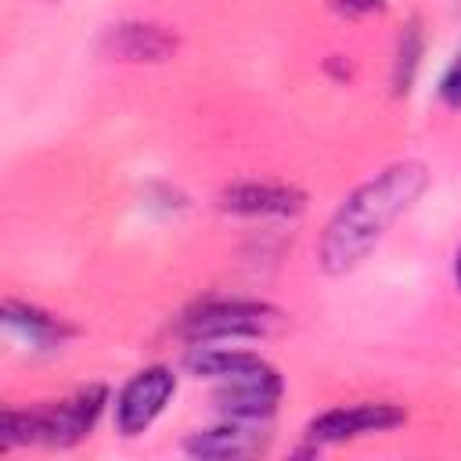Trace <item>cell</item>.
<instances>
[{
  "mask_svg": "<svg viewBox=\"0 0 461 461\" xmlns=\"http://www.w3.org/2000/svg\"><path fill=\"white\" fill-rule=\"evenodd\" d=\"M176 32L155 22H119L101 40V50L119 61H166L176 54Z\"/></svg>",
  "mask_w": 461,
  "mask_h": 461,
  "instance_id": "obj_9",
  "label": "cell"
},
{
  "mask_svg": "<svg viewBox=\"0 0 461 461\" xmlns=\"http://www.w3.org/2000/svg\"><path fill=\"white\" fill-rule=\"evenodd\" d=\"M270 432L263 421H245V418H227L212 429H198L184 439V454L191 457H212V461H234V457H256L267 454Z\"/></svg>",
  "mask_w": 461,
  "mask_h": 461,
  "instance_id": "obj_7",
  "label": "cell"
},
{
  "mask_svg": "<svg viewBox=\"0 0 461 461\" xmlns=\"http://www.w3.org/2000/svg\"><path fill=\"white\" fill-rule=\"evenodd\" d=\"M403 421H407V411L400 403H389V400L349 403V407H331V411L317 414L306 425V439L313 450H321V447H335V443H349L360 436H378V432L400 429Z\"/></svg>",
  "mask_w": 461,
  "mask_h": 461,
  "instance_id": "obj_5",
  "label": "cell"
},
{
  "mask_svg": "<svg viewBox=\"0 0 461 461\" xmlns=\"http://www.w3.org/2000/svg\"><path fill=\"white\" fill-rule=\"evenodd\" d=\"M220 209L230 216H249V220H288L306 209V194L288 184L241 180L220 191Z\"/></svg>",
  "mask_w": 461,
  "mask_h": 461,
  "instance_id": "obj_8",
  "label": "cell"
},
{
  "mask_svg": "<svg viewBox=\"0 0 461 461\" xmlns=\"http://www.w3.org/2000/svg\"><path fill=\"white\" fill-rule=\"evenodd\" d=\"M439 97H443L447 104L461 108V54H457L454 65L447 68V76H443V83H439Z\"/></svg>",
  "mask_w": 461,
  "mask_h": 461,
  "instance_id": "obj_13",
  "label": "cell"
},
{
  "mask_svg": "<svg viewBox=\"0 0 461 461\" xmlns=\"http://www.w3.org/2000/svg\"><path fill=\"white\" fill-rule=\"evenodd\" d=\"M0 317L14 335H22L29 342V349H61L72 339V324H65L61 317H54V313H47L32 303L4 299Z\"/></svg>",
  "mask_w": 461,
  "mask_h": 461,
  "instance_id": "obj_10",
  "label": "cell"
},
{
  "mask_svg": "<svg viewBox=\"0 0 461 461\" xmlns=\"http://www.w3.org/2000/svg\"><path fill=\"white\" fill-rule=\"evenodd\" d=\"M454 281H457V292H461V249H457V256H454Z\"/></svg>",
  "mask_w": 461,
  "mask_h": 461,
  "instance_id": "obj_14",
  "label": "cell"
},
{
  "mask_svg": "<svg viewBox=\"0 0 461 461\" xmlns=\"http://www.w3.org/2000/svg\"><path fill=\"white\" fill-rule=\"evenodd\" d=\"M176 393V375L166 364H151L137 371L115 396V429L119 436L133 439L155 425V418L166 411V403Z\"/></svg>",
  "mask_w": 461,
  "mask_h": 461,
  "instance_id": "obj_6",
  "label": "cell"
},
{
  "mask_svg": "<svg viewBox=\"0 0 461 461\" xmlns=\"http://www.w3.org/2000/svg\"><path fill=\"white\" fill-rule=\"evenodd\" d=\"M421 54H425L421 25L418 22H407V29L396 40V58H393V90L396 94H407L411 90V83L418 76V65H421Z\"/></svg>",
  "mask_w": 461,
  "mask_h": 461,
  "instance_id": "obj_11",
  "label": "cell"
},
{
  "mask_svg": "<svg viewBox=\"0 0 461 461\" xmlns=\"http://www.w3.org/2000/svg\"><path fill=\"white\" fill-rule=\"evenodd\" d=\"M187 367L198 378H209L216 385V407L223 418H245V421H267L281 396L285 378L281 371L249 349H223V346H194L187 353Z\"/></svg>",
  "mask_w": 461,
  "mask_h": 461,
  "instance_id": "obj_2",
  "label": "cell"
},
{
  "mask_svg": "<svg viewBox=\"0 0 461 461\" xmlns=\"http://www.w3.org/2000/svg\"><path fill=\"white\" fill-rule=\"evenodd\" d=\"M281 313L252 299H205L180 317V335L187 342H227V339H267L277 331Z\"/></svg>",
  "mask_w": 461,
  "mask_h": 461,
  "instance_id": "obj_3",
  "label": "cell"
},
{
  "mask_svg": "<svg viewBox=\"0 0 461 461\" xmlns=\"http://www.w3.org/2000/svg\"><path fill=\"white\" fill-rule=\"evenodd\" d=\"M425 187H429V166L418 158L389 162L385 169L357 184L324 223V234L317 241L321 270L331 277L357 270L389 234V227L425 194Z\"/></svg>",
  "mask_w": 461,
  "mask_h": 461,
  "instance_id": "obj_1",
  "label": "cell"
},
{
  "mask_svg": "<svg viewBox=\"0 0 461 461\" xmlns=\"http://www.w3.org/2000/svg\"><path fill=\"white\" fill-rule=\"evenodd\" d=\"M108 403V389L101 382L79 385L76 393H68L65 400H54L47 407H32V429H36V443L47 447H76L79 439H86Z\"/></svg>",
  "mask_w": 461,
  "mask_h": 461,
  "instance_id": "obj_4",
  "label": "cell"
},
{
  "mask_svg": "<svg viewBox=\"0 0 461 461\" xmlns=\"http://www.w3.org/2000/svg\"><path fill=\"white\" fill-rule=\"evenodd\" d=\"M331 7L342 18H364V14H382L385 0H331Z\"/></svg>",
  "mask_w": 461,
  "mask_h": 461,
  "instance_id": "obj_12",
  "label": "cell"
}]
</instances>
